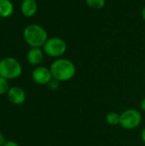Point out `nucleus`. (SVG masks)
Segmentation results:
<instances>
[{
	"instance_id": "nucleus-1",
	"label": "nucleus",
	"mask_w": 145,
	"mask_h": 146,
	"mask_svg": "<svg viewBox=\"0 0 145 146\" xmlns=\"http://www.w3.org/2000/svg\"><path fill=\"white\" fill-rule=\"evenodd\" d=\"M52 78L59 82H66L72 80L76 74V67L74 63L67 58L56 59L50 67Z\"/></svg>"
},
{
	"instance_id": "nucleus-2",
	"label": "nucleus",
	"mask_w": 145,
	"mask_h": 146,
	"mask_svg": "<svg viewBox=\"0 0 145 146\" xmlns=\"http://www.w3.org/2000/svg\"><path fill=\"white\" fill-rule=\"evenodd\" d=\"M23 38L31 48H41L44 46L48 37L44 27L38 24H29L23 30Z\"/></svg>"
},
{
	"instance_id": "nucleus-3",
	"label": "nucleus",
	"mask_w": 145,
	"mask_h": 146,
	"mask_svg": "<svg viewBox=\"0 0 145 146\" xmlns=\"http://www.w3.org/2000/svg\"><path fill=\"white\" fill-rule=\"evenodd\" d=\"M22 74L21 62L11 56H7L0 60V76L6 80H15Z\"/></svg>"
},
{
	"instance_id": "nucleus-4",
	"label": "nucleus",
	"mask_w": 145,
	"mask_h": 146,
	"mask_svg": "<svg viewBox=\"0 0 145 146\" xmlns=\"http://www.w3.org/2000/svg\"><path fill=\"white\" fill-rule=\"evenodd\" d=\"M44 54L52 58H61L67 51V43L59 37H51L47 39L42 47Z\"/></svg>"
},
{
	"instance_id": "nucleus-5",
	"label": "nucleus",
	"mask_w": 145,
	"mask_h": 146,
	"mask_svg": "<svg viewBox=\"0 0 145 146\" xmlns=\"http://www.w3.org/2000/svg\"><path fill=\"white\" fill-rule=\"evenodd\" d=\"M142 114L136 109H128L120 114V126L126 130H133L142 122Z\"/></svg>"
},
{
	"instance_id": "nucleus-6",
	"label": "nucleus",
	"mask_w": 145,
	"mask_h": 146,
	"mask_svg": "<svg viewBox=\"0 0 145 146\" xmlns=\"http://www.w3.org/2000/svg\"><path fill=\"white\" fill-rule=\"evenodd\" d=\"M32 78L36 84L42 86L48 85L53 79L50 69L44 66L36 67L32 72Z\"/></svg>"
},
{
	"instance_id": "nucleus-7",
	"label": "nucleus",
	"mask_w": 145,
	"mask_h": 146,
	"mask_svg": "<svg viewBox=\"0 0 145 146\" xmlns=\"http://www.w3.org/2000/svg\"><path fill=\"white\" fill-rule=\"evenodd\" d=\"M9 101L15 105H21L25 103L26 95L25 91L20 86H12L7 92Z\"/></svg>"
},
{
	"instance_id": "nucleus-8",
	"label": "nucleus",
	"mask_w": 145,
	"mask_h": 146,
	"mask_svg": "<svg viewBox=\"0 0 145 146\" xmlns=\"http://www.w3.org/2000/svg\"><path fill=\"white\" fill-rule=\"evenodd\" d=\"M21 12L25 17L30 18L34 16L38 9L37 0H22L21 3Z\"/></svg>"
},
{
	"instance_id": "nucleus-9",
	"label": "nucleus",
	"mask_w": 145,
	"mask_h": 146,
	"mask_svg": "<svg viewBox=\"0 0 145 146\" xmlns=\"http://www.w3.org/2000/svg\"><path fill=\"white\" fill-rule=\"evenodd\" d=\"M44 57V52L41 48H30L26 54V60L32 66L39 65Z\"/></svg>"
},
{
	"instance_id": "nucleus-10",
	"label": "nucleus",
	"mask_w": 145,
	"mask_h": 146,
	"mask_svg": "<svg viewBox=\"0 0 145 146\" xmlns=\"http://www.w3.org/2000/svg\"><path fill=\"white\" fill-rule=\"evenodd\" d=\"M15 11V7L11 0H0V17L9 18Z\"/></svg>"
},
{
	"instance_id": "nucleus-11",
	"label": "nucleus",
	"mask_w": 145,
	"mask_h": 146,
	"mask_svg": "<svg viewBox=\"0 0 145 146\" xmlns=\"http://www.w3.org/2000/svg\"><path fill=\"white\" fill-rule=\"evenodd\" d=\"M106 121L109 126L120 125V114L116 112H109L106 115Z\"/></svg>"
},
{
	"instance_id": "nucleus-12",
	"label": "nucleus",
	"mask_w": 145,
	"mask_h": 146,
	"mask_svg": "<svg viewBox=\"0 0 145 146\" xmlns=\"http://www.w3.org/2000/svg\"><path fill=\"white\" fill-rule=\"evenodd\" d=\"M85 2L89 8L94 9H101L106 4V0H85Z\"/></svg>"
},
{
	"instance_id": "nucleus-13",
	"label": "nucleus",
	"mask_w": 145,
	"mask_h": 146,
	"mask_svg": "<svg viewBox=\"0 0 145 146\" xmlns=\"http://www.w3.org/2000/svg\"><path fill=\"white\" fill-rule=\"evenodd\" d=\"M9 88L10 87L9 86V80L0 76V95L7 94Z\"/></svg>"
},
{
	"instance_id": "nucleus-14",
	"label": "nucleus",
	"mask_w": 145,
	"mask_h": 146,
	"mask_svg": "<svg viewBox=\"0 0 145 146\" xmlns=\"http://www.w3.org/2000/svg\"><path fill=\"white\" fill-rule=\"evenodd\" d=\"M59 86H60V82L55 79H52L51 81L48 84V86L49 88L51 90V91H56L59 88Z\"/></svg>"
},
{
	"instance_id": "nucleus-15",
	"label": "nucleus",
	"mask_w": 145,
	"mask_h": 146,
	"mask_svg": "<svg viewBox=\"0 0 145 146\" xmlns=\"http://www.w3.org/2000/svg\"><path fill=\"white\" fill-rule=\"evenodd\" d=\"M3 146H19V145H18L16 142H15V141L9 140V141H6L5 144Z\"/></svg>"
},
{
	"instance_id": "nucleus-16",
	"label": "nucleus",
	"mask_w": 145,
	"mask_h": 146,
	"mask_svg": "<svg viewBox=\"0 0 145 146\" xmlns=\"http://www.w3.org/2000/svg\"><path fill=\"white\" fill-rule=\"evenodd\" d=\"M5 142H6V140H5L4 135L2 133H0V146L3 145L5 144Z\"/></svg>"
},
{
	"instance_id": "nucleus-17",
	"label": "nucleus",
	"mask_w": 145,
	"mask_h": 146,
	"mask_svg": "<svg viewBox=\"0 0 145 146\" xmlns=\"http://www.w3.org/2000/svg\"><path fill=\"white\" fill-rule=\"evenodd\" d=\"M140 108H141V110L145 112V98H144L143 99H142V101H141V103H140Z\"/></svg>"
},
{
	"instance_id": "nucleus-18",
	"label": "nucleus",
	"mask_w": 145,
	"mask_h": 146,
	"mask_svg": "<svg viewBox=\"0 0 145 146\" xmlns=\"http://www.w3.org/2000/svg\"><path fill=\"white\" fill-rule=\"evenodd\" d=\"M141 139L145 144V127H144V129L142 130V132H141Z\"/></svg>"
},
{
	"instance_id": "nucleus-19",
	"label": "nucleus",
	"mask_w": 145,
	"mask_h": 146,
	"mask_svg": "<svg viewBox=\"0 0 145 146\" xmlns=\"http://www.w3.org/2000/svg\"><path fill=\"white\" fill-rule=\"evenodd\" d=\"M141 15H142V18L143 20L145 21V6L142 9V11H141Z\"/></svg>"
},
{
	"instance_id": "nucleus-20",
	"label": "nucleus",
	"mask_w": 145,
	"mask_h": 146,
	"mask_svg": "<svg viewBox=\"0 0 145 146\" xmlns=\"http://www.w3.org/2000/svg\"><path fill=\"white\" fill-rule=\"evenodd\" d=\"M37 1H43V0H37Z\"/></svg>"
},
{
	"instance_id": "nucleus-21",
	"label": "nucleus",
	"mask_w": 145,
	"mask_h": 146,
	"mask_svg": "<svg viewBox=\"0 0 145 146\" xmlns=\"http://www.w3.org/2000/svg\"><path fill=\"white\" fill-rule=\"evenodd\" d=\"M144 80H145V77H144Z\"/></svg>"
},
{
	"instance_id": "nucleus-22",
	"label": "nucleus",
	"mask_w": 145,
	"mask_h": 146,
	"mask_svg": "<svg viewBox=\"0 0 145 146\" xmlns=\"http://www.w3.org/2000/svg\"><path fill=\"white\" fill-rule=\"evenodd\" d=\"M0 18H1V17H0Z\"/></svg>"
}]
</instances>
